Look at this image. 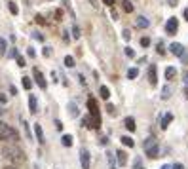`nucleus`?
Returning <instances> with one entry per match:
<instances>
[{"label": "nucleus", "instance_id": "obj_5", "mask_svg": "<svg viewBox=\"0 0 188 169\" xmlns=\"http://www.w3.org/2000/svg\"><path fill=\"white\" fill-rule=\"evenodd\" d=\"M80 163H82V169H89L91 167V156L86 148L80 150Z\"/></svg>", "mask_w": 188, "mask_h": 169}, {"label": "nucleus", "instance_id": "obj_9", "mask_svg": "<svg viewBox=\"0 0 188 169\" xmlns=\"http://www.w3.org/2000/svg\"><path fill=\"white\" fill-rule=\"evenodd\" d=\"M29 110H31V114H36L38 112V99H36V95H29Z\"/></svg>", "mask_w": 188, "mask_h": 169}, {"label": "nucleus", "instance_id": "obj_20", "mask_svg": "<svg viewBox=\"0 0 188 169\" xmlns=\"http://www.w3.org/2000/svg\"><path fill=\"white\" fill-rule=\"evenodd\" d=\"M61 142H63V147H72V135H63Z\"/></svg>", "mask_w": 188, "mask_h": 169}, {"label": "nucleus", "instance_id": "obj_44", "mask_svg": "<svg viewBox=\"0 0 188 169\" xmlns=\"http://www.w3.org/2000/svg\"><path fill=\"white\" fill-rule=\"evenodd\" d=\"M27 53H29V57H34V50H32V47H29Z\"/></svg>", "mask_w": 188, "mask_h": 169}, {"label": "nucleus", "instance_id": "obj_45", "mask_svg": "<svg viewBox=\"0 0 188 169\" xmlns=\"http://www.w3.org/2000/svg\"><path fill=\"white\" fill-rule=\"evenodd\" d=\"M182 78H184V84H188V70H184V74H182Z\"/></svg>", "mask_w": 188, "mask_h": 169}, {"label": "nucleus", "instance_id": "obj_24", "mask_svg": "<svg viewBox=\"0 0 188 169\" xmlns=\"http://www.w3.org/2000/svg\"><path fill=\"white\" fill-rule=\"evenodd\" d=\"M63 4H65V8H67V12H68L70 15H72V17L76 15V13H74V10H72V4H70V0H63Z\"/></svg>", "mask_w": 188, "mask_h": 169}, {"label": "nucleus", "instance_id": "obj_40", "mask_svg": "<svg viewBox=\"0 0 188 169\" xmlns=\"http://www.w3.org/2000/svg\"><path fill=\"white\" fill-rule=\"evenodd\" d=\"M55 127H57V131H61V129H63V124H61V120H55Z\"/></svg>", "mask_w": 188, "mask_h": 169}, {"label": "nucleus", "instance_id": "obj_2", "mask_svg": "<svg viewBox=\"0 0 188 169\" xmlns=\"http://www.w3.org/2000/svg\"><path fill=\"white\" fill-rule=\"evenodd\" d=\"M17 141L19 139V133L6 122H0V141Z\"/></svg>", "mask_w": 188, "mask_h": 169}, {"label": "nucleus", "instance_id": "obj_32", "mask_svg": "<svg viewBox=\"0 0 188 169\" xmlns=\"http://www.w3.org/2000/svg\"><path fill=\"white\" fill-rule=\"evenodd\" d=\"M42 55H44V57H50V55H52V47H44V50H42Z\"/></svg>", "mask_w": 188, "mask_h": 169}, {"label": "nucleus", "instance_id": "obj_55", "mask_svg": "<svg viewBox=\"0 0 188 169\" xmlns=\"http://www.w3.org/2000/svg\"><path fill=\"white\" fill-rule=\"evenodd\" d=\"M112 169H114V167H112Z\"/></svg>", "mask_w": 188, "mask_h": 169}, {"label": "nucleus", "instance_id": "obj_33", "mask_svg": "<svg viewBox=\"0 0 188 169\" xmlns=\"http://www.w3.org/2000/svg\"><path fill=\"white\" fill-rule=\"evenodd\" d=\"M6 103H8V95L0 93V105H6Z\"/></svg>", "mask_w": 188, "mask_h": 169}, {"label": "nucleus", "instance_id": "obj_31", "mask_svg": "<svg viewBox=\"0 0 188 169\" xmlns=\"http://www.w3.org/2000/svg\"><path fill=\"white\" fill-rule=\"evenodd\" d=\"M72 38H76V40H78V38H80V29H78V27H76V25H74V27H72Z\"/></svg>", "mask_w": 188, "mask_h": 169}, {"label": "nucleus", "instance_id": "obj_3", "mask_svg": "<svg viewBox=\"0 0 188 169\" xmlns=\"http://www.w3.org/2000/svg\"><path fill=\"white\" fill-rule=\"evenodd\" d=\"M87 108H89V116L93 118V122H95V129L101 127V114H99V107H97V101L95 99H87Z\"/></svg>", "mask_w": 188, "mask_h": 169}, {"label": "nucleus", "instance_id": "obj_21", "mask_svg": "<svg viewBox=\"0 0 188 169\" xmlns=\"http://www.w3.org/2000/svg\"><path fill=\"white\" fill-rule=\"evenodd\" d=\"M99 93H101V97H103L105 101H106V99L110 97V89H108L106 86H101V89H99Z\"/></svg>", "mask_w": 188, "mask_h": 169}, {"label": "nucleus", "instance_id": "obj_17", "mask_svg": "<svg viewBox=\"0 0 188 169\" xmlns=\"http://www.w3.org/2000/svg\"><path fill=\"white\" fill-rule=\"evenodd\" d=\"M21 126H23V131H25V135H27V139H32V131H31V127H29V124L25 122V118H21Z\"/></svg>", "mask_w": 188, "mask_h": 169}, {"label": "nucleus", "instance_id": "obj_49", "mask_svg": "<svg viewBox=\"0 0 188 169\" xmlns=\"http://www.w3.org/2000/svg\"><path fill=\"white\" fill-rule=\"evenodd\" d=\"M181 59H182V61H184V63H188V53H184V55H182V57H181Z\"/></svg>", "mask_w": 188, "mask_h": 169}, {"label": "nucleus", "instance_id": "obj_51", "mask_svg": "<svg viewBox=\"0 0 188 169\" xmlns=\"http://www.w3.org/2000/svg\"><path fill=\"white\" fill-rule=\"evenodd\" d=\"M184 17H186V21H188V8L184 10Z\"/></svg>", "mask_w": 188, "mask_h": 169}, {"label": "nucleus", "instance_id": "obj_43", "mask_svg": "<svg viewBox=\"0 0 188 169\" xmlns=\"http://www.w3.org/2000/svg\"><path fill=\"white\" fill-rule=\"evenodd\" d=\"M10 93H12V95H17V89H15V86H10Z\"/></svg>", "mask_w": 188, "mask_h": 169}, {"label": "nucleus", "instance_id": "obj_38", "mask_svg": "<svg viewBox=\"0 0 188 169\" xmlns=\"http://www.w3.org/2000/svg\"><path fill=\"white\" fill-rule=\"evenodd\" d=\"M122 36H124V40H129V38H131V32H129V31L126 29V31L122 32Z\"/></svg>", "mask_w": 188, "mask_h": 169}, {"label": "nucleus", "instance_id": "obj_50", "mask_svg": "<svg viewBox=\"0 0 188 169\" xmlns=\"http://www.w3.org/2000/svg\"><path fill=\"white\" fill-rule=\"evenodd\" d=\"M4 169H17V167H15V165H6Z\"/></svg>", "mask_w": 188, "mask_h": 169}, {"label": "nucleus", "instance_id": "obj_25", "mask_svg": "<svg viewBox=\"0 0 188 169\" xmlns=\"http://www.w3.org/2000/svg\"><path fill=\"white\" fill-rule=\"evenodd\" d=\"M122 6H124V12H127V13H131V12H133V4L129 2V0H124Z\"/></svg>", "mask_w": 188, "mask_h": 169}, {"label": "nucleus", "instance_id": "obj_37", "mask_svg": "<svg viewBox=\"0 0 188 169\" xmlns=\"http://www.w3.org/2000/svg\"><path fill=\"white\" fill-rule=\"evenodd\" d=\"M55 19H57V21L63 19V12H61V10H55Z\"/></svg>", "mask_w": 188, "mask_h": 169}, {"label": "nucleus", "instance_id": "obj_12", "mask_svg": "<svg viewBox=\"0 0 188 169\" xmlns=\"http://www.w3.org/2000/svg\"><path fill=\"white\" fill-rule=\"evenodd\" d=\"M34 135H36V141L42 144V142H46L44 141V131H42V126L40 124H34Z\"/></svg>", "mask_w": 188, "mask_h": 169}, {"label": "nucleus", "instance_id": "obj_7", "mask_svg": "<svg viewBox=\"0 0 188 169\" xmlns=\"http://www.w3.org/2000/svg\"><path fill=\"white\" fill-rule=\"evenodd\" d=\"M169 50H171V53L173 55H177V57H182L186 52H184V47H182V44H179V42H173L171 46H169Z\"/></svg>", "mask_w": 188, "mask_h": 169}, {"label": "nucleus", "instance_id": "obj_30", "mask_svg": "<svg viewBox=\"0 0 188 169\" xmlns=\"http://www.w3.org/2000/svg\"><path fill=\"white\" fill-rule=\"evenodd\" d=\"M141 46H143V47H148V46H150V38H148V36H143V38H141Z\"/></svg>", "mask_w": 188, "mask_h": 169}, {"label": "nucleus", "instance_id": "obj_41", "mask_svg": "<svg viewBox=\"0 0 188 169\" xmlns=\"http://www.w3.org/2000/svg\"><path fill=\"white\" fill-rule=\"evenodd\" d=\"M158 53H166V50H163V44H161V42L158 44Z\"/></svg>", "mask_w": 188, "mask_h": 169}, {"label": "nucleus", "instance_id": "obj_36", "mask_svg": "<svg viewBox=\"0 0 188 169\" xmlns=\"http://www.w3.org/2000/svg\"><path fill=\"white\" fill-rule=\"evenodd\" d=\"M17 65H19V67H27V63H25V59H23L21 55L17 57Z\"/></svg>", "mask_w": 188, "mask_h": 169}, {"label": "nucleus", "instance_id": "obj_11", "mask_svg": "<svg viewBox=\"0 0 188 169\" xmlns=\"http://www.w3.org/2000/svg\"><path fill=\"white\" fill-rule=\"evenodd\" d=\"M135 25H137L139 29H146V27L150 25V21H148L145 15H139V17H137V21H135Z\"/></svg>", "mask_w": 188, "mask_h": 169}, {"label": "nucleus", "instance_id": "obj_28", "mask_svg": "<svg viewBox=\"0 0 188 169\" xmlns=\"http://www.w3.org/2000/svg\"><path fill=\"white\" fill-rule=\"evenodd\" d=\"M8 8H10V12H12L13 15H17V13H19V8H17V4H15V2H8Z\"/></svg>", "mask_w": 188, "mask_h": 169}, {"label": "nucleus", "instance_id": "obj_29", "mask_svg": "<svg viewBox=\"0 0 188 169\" xmlns=\"http://www.w3.org/2000/svg\"><path fill=\"white\" fill-rule=\"evenodd\" d=\"M137 76H139V70H137V68H129V70H127V78L133 80V78H137Z\"/></svg>", "mask_w": 188, "mask_h": 169}, {"label": "nucleus", "instance_id": "obj_10", "mask_svg": "<svg viewBox=\"0 0 188 169\" xmlns=\"http://www.w3.org/2000/svg\"><path fill=\"white\" fill-rule=\"evenodd\" d=\"M148 82H150L152 86H156V84H158V74H156V65H150V67H148Z\"/></svg>", "mask_w": 188, "mask_h": 169}, {"label": "nucleus", "instance_id": "obj_42", "mask_svg": "<svg viewBox=\"0 0 188 169\" xmlns=\"http://www.w3.org/2000/svg\"><path fill=\"white\" fill-rule=\"evenodd\" d=\"M32 36H34V38H36V40H40V42H42V40H44V36H42V34H40V32H34V34H32Z\"/></svg>", "mask_w": 188, "mask_h": 169}, {"label": "nucleus", "instance_id": "obj_6", "mask_svg": "<svg viewBox=\"0 0 188 169\" xmlns=\"http://www.w3.org/2000/svg\"><path fill=\"white\" fill-rule=\"evenodd\" d=\"M166 31H167V34H175V32L179 31V19H177V17H169V19H167Z\"/></svg>", "mask_w": 188, "mask_h": 169}, {"label": "nucleus", "instance_id": "obj_16", "mask_svg": "<svg viewBox=\"0 0 188 169\" xmlns=\"http://www.w3.org/2000/svg\"><path fill=\"white\" fill-rule=\"evenodd\" d=\"M68 114H70V118H78V107H76V103H68Z\"/></svg>", "mask_w": 188, "mask_h": 169}, {"label": "nucleus", "instance_id": "obj_34", "mask_svg": "<svg viewBox=\"0 0 188 169\" xmlns=\"http://www.w3.org/2000/svg\"><path fill=\"white\" fill-rule=\"evenodd\" d=\"M34 19H36V23H38V25H46V19H44L42 15H36Z\"/></svg>", "mask_w": 188, "mask_h": 169}, {"label": "nucleus", "instance_id": "obj_14", "mask_svg": "<svg viewBox=\"0 0 188 169\" xmlns=\"http://www.w3.org/2000/svg\"><path fill=\"white\" fill-rule=\"evenodd\" d=\"M124 126H126V129H129V131H135V129H137V126H135V120H133L131 116H127V118L124 120Z\"/></svg>", "mask_w": 188, "mask_h": 169}, {"label": "nucleus", "instance_id": "obj_46", "mask_svg": "<svg viewBox=\"0 0 188 169\" xmlns=\"http://www.w3.org/2000/svg\"><path fill=\"white\" fill-rule=\"evenodd\" d=\"M171 169H184V167H182V163H175V165H173Z\"/></svg>", "mask_w": 188, "mask_h": 169}, {"label": "nucleus", "instance_id": "obj_52", "mask_svg": "<svg viewBox=\"0 0 188 169\" xmlns=\"http://www.w3.org/2000/svg\"><path fill=\"white\" fill-rule=\"evenodd\" d=\"M184 97H186V99H188V87H186V89H184Z\"/></svg>", "mask_w": 188, "mask_h": 169}, {"label": "nucleus", "instance_id": "obj_47", "mask_svg": "<svg viewBox=\"0 0 188 169\" xmlns=\"http://www.w3.org/2000/svg\"><path fill=\"white\" fill-rule=\"evenodd\" d=\"M103 4H106V6H112V4H114V0H103Z\"/></svg>", "mask_w": 188, "mask_h": 169}, {"label": "nucleus", "instance_id": "obj_1", "mask_svg": "<svg viewBox=\"0 0 188 169\" xmlns=\"http://www.w3.org/2000/svg\"><path fill=\"white\" fill-rule=\"evenodd\" d=\"M2 156L13 163H23L27 160L25 152H23L19 147H15V144H10V147H2Z\"/></svg>", "mask_w": 188, "mask_h": 169}, {"label": "nucleus", "instance_id": "obj_26", "mask_svg": "<svg viewBox=\"0 0 188 169\" xmlns=\"http://www.w3.org/2000/svg\"><path fill=\"white\" fill-rule=\"evenodd\" d=\"M65 67H68V68L74 67V57H72V55H67V57H65Z\"/></svg>", "mask_w": 188, "mask_h": 169}, {"label": "nucleus", "instance_id": "obj_53", "mask_svg": "<svg viewBox=\"0 0 188 169\" xmlns=\"http://www.w3.org/2000/svg\"><path fill=\"white\" fill-rule=\"evenodd\" d=\"M4 112H6V110H4V108H2V107H0V116H2V114H4Z\"/></svg>", "mask_w": 188, "mask_h": 169}, {"label": "nucleus", "instance_id": "obj_39", "mask_svg": "<svg viewBox=\"0 0 188 169\" xmlns=\"http://www.w3.org/2000/svg\"><path fill=\"white\" fill-rule=\"evenodd\" d=\"M106 110H108V114H116V108H114V105H106Z\"/></svg>", "mask_w": 188, "mask_h": 169}, {"label": "nucleus", "instance_id": "obj_23", "mask_svg": "<svg viewBox=\"0 0 188 169\" xmlns=\"http://www.w3.org/2000/svg\"><path fill=\"white\" fill-rule=\"evenodd\" d=\"M23 87L31 91V87H32V80H31L29 76H23Z\"/></svg>", "mask_w": 188, "mask_h": 169}, {"label": "nucleus", "instance_id": "obj_4", "mask_svg": "<svg viewBox=\"0 0 188 169\" xmlns=\"http://www.w3.org/2000/svg\"><path fill=\"white\" fill-rule=\"evenodd\" d=\"M145 152L148 158H158V152H160V147H158V141L154 137H148L145 141Z\"/></svg>", "mask_w": 188, "mask_h": 169}, {"label": "nucleus", "instance_id": "obj_27", "mask_svg": "<svg viewBox=\"0 0 188 169\" xmlns=\"http://www.w3.org/2000/svg\"><path fill=\"white\" fill-rule=\"evenodd\" d=\"M6 55V38H0V57Z\"/></svg>", "mask_w": 188, "mask_h": 169}, {"label": "nucleus", "instance_id": "obj_18", "mask_svg": "<svg viewBox=\"0 0 188 169\" xmlns=\"http://www.w3.org/2000/svg\"><path fill=\"white\" fill-rule=\"evenodd\" d=\"M175 74H177L175 67H167V68H166V80H173V78H175Z\"/></svg>", "mask_w": 188, "mask_h": 169}, {"label": "nucleus", "instance_id": "obj_15", "mask_svg": "<svg viewBox=\"0 0 188 169\" xmlns=\"http://www.w3.org/2000/svg\"><path fill=\"white\" fill-rule=\"evenodd\" d=\"M116 156H118L116 160H118L120 165H126V163H127V154H126L124 150H118V152H116Z\"/></svg>", "mask_w": 188, "mask_h": 169}, {"label": "nucleus", "instance_id": "obj_13", "mask_svg": "<svg viewBox=\"0 0 188 169\" xmlns=\"http://www.w3.org/2000/svg\"><path fill=\"white\" fill-rule=\"evenodd\" d=\"M171 122H173V114H171V112H167L166 116L161 118V129H167V126H169Z\"/></svg>", "mask_w": 188, "mask_h": 169}, {"label": "nucleus", "instance_id": "obj_48", "mask_svg": "<svg viewBox=\"0 0 188 169\" xmlns=\"http://www.w3.org/2000/svg\"><path fill=\"white\" fill-rule=\"evenodd\" d=\"M10 57H19V53H17V52L13 50V52H10Z\"/></svg>", "mask_w": 188, "mask_h": 169}, {"label": "nucleus", "instance_id": "obj_8", "mask_svg": "<svg viewBox=\"0 0 188 169\" xmlns=\"http://www.w3.org/2000/svg\"><path fill=\"white\" fill-rule=\"evenodd\" d=\"M32 74H34V80H36V84H38L42 89H46V86H48V84H46V78H44V74H42V72H40L38 68H34V70H32Z\"/></svg>", "mask_w": 188, "mask_h": 169}, {"label": "nucleus", "instance_id": "obj_35", "mask_svg": "<svg viewBox=\"0 0 188 169\" xmlns=\"http://www.w3.org/2000/svg\"><path fill=\"white\" fill-rule=\"evenodd\" d=\"M126 55H127V57H135V52L131 50V47H129V46L126 47Z\"/></svg>", "mask_w": 188, "mask_h": 169}, {"label": "nucleus", "instance_id": "obj_19", "mask_svg": "<svg viewBox=\"0 0 188 169\" xmlns=\"http://www.w3.org/2000/svg\"><path fill=\"white\" fill-rule=\"evenodd\" d=\"M171 93H173V89L169 86H163V89H161V99H169Z\"/></svg>", "mask_w": 188, "mask_h": 169}, {"label": "nucleus", "instance_id": "obj_22", "mask_svg": "<svg viewBox=\"0 0 188 169\" xmlns=\"http://www.w3.org/2000/svg\"><path fill=\"white\" fill-rule=\"evenodd\" d=\"M120 141H122V144H124V147H129V148L135 144V142H133V139H131V137H127V135H126V137H122Z\"/></svg>", "mask_w": 188, "mask_h": 169}, {"label": "nucleus", "instance_id": "obj_54", "mask_svg": "<svg viewBox=\"0 0 188 169\" xmlns=\"http://www.w3.org/2000/svg\"><path fill=\"white\" fill-rule=\"evenodd\" d=\"M161 169H171V167L169 165H161Z\"/></svg>", "mask_w": 188, "mask_h": 169}]
</instances>
